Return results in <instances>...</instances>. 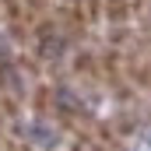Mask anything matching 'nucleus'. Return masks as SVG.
I'll use <instances>...</instances> for the list:
<instances>
[{
	"label": "nucleus",
	"instance_id": "obj_1",
	"mask_svg": "<svg viewBox=\"0 0 151 151\" xmlns=\"http://www.w3.org/2000/svg\"><path fill=\"white\" fill-rule=\"evenodd\" d=\"M32 53L42 60V67H56L67 53V35L60 32L53 14H42L32 21Z\"/></svg>",
	"mask_w": 151,
	"mask_h": 151
},
{
	"label": "nucleus",
	"instance_id": "obj_2",
	"mask_svg": "<svg viewBox=\"0 0 151 151\" xmlns=\"http://www.w3.org/2000/svg\"><path fill=\"white\" fill-rule=\"evenodd\" d=\"M56 25H60V32L67 35V42H77V39H84L88 32V18H84V7H81V0H70V4H63V7H56Z\"/></svg>",
	"mask_w": 151,
	"mask_h": 151
},
{
	"label": "nucleus",
	"instance_id": "obj_3",
	"mask_svg": "<svg viewBox=\"0 0 151 151\" xmlns=\"http://www.w3.org/2000/svg\"><path fill=\"white\" fill-rule=\"evenodd\" d=\"M53 102H56V84L39 77L35 84H32V91H28V106H32V113H35L39 119H53Z\"/></svg>",
	"mask_w": 151,
	"mask_h": 151
},
{
	"label": "nucleus",
	"instance_id": "obj_4",
	"mask_svg": "<svg viewBox=\"0 0 151 151\" xmlns=\"http://www.w3.org/2000/svg\"><path fill=\"white\" fill-rule=\"evenodd\" d=\"M74 74L77 77H99V56L88 53V49H81L74 56Z\"/></svg>",
	"mask_w": 151,
	"mask_h": 151
},
{
	"label": "nucleus",
	"instance_id": "obj_5",
	"mask_svg": "<svg viewBox=\"0 0 151 151\" xmlns=\"http://www.w3.org/2000/svg\"><path fill=\"white\" fill-rule=\"evenodd\" d=\"M14 63H18V70L28 77H42V60H39L35 53H18L14 56Z\"/></svg>",
	"mask_w": 151,
	"mask_h": 151
},
{
	"label": "nucleus",
	"instance_id": "obj_6",
	"mask_svg": "<svg viewBox=\"0 0 151 151\" xmlns=\"http://www.w3.org/2000/svg\"><path fill=\"white\" fill-rule=\"evenodd\" d=\"M102 14H109L113 21H123L130 14V4L127 0H102Z\"/></svg>",
	"mask_w": 151,
	"mask_h": 151
},
{
	"label": "nucleus",
	"instance_id": "obj_7",
	"mask_svg": "<svg viewBox=\"0 0 151 151\" xmlns=\"http://www.w3.org/2000/svg\"><path fill=\"white\" fill-rule=\"evenodd\" d=\"M0 11H4L7 21H21V18H28V11H25L21 0H0Z\"/></svg>",
	"mask_w": 151,
	"mask_h": 151
},
{
	"label": "nucleus",
	"instance_id": "obj_8",
	"mask_svg": "<svg viewBox=\"0 0 151 151\" xmlns=\"http://www.w3.org/2000/svg\"><path fill=\"white\" fill-rule=\"evenodd\" d=\"M4 60H11V42H7V35H0V63Z\"/></svg>",
	"mask_w": 151,
	"mask_h": 151
}]
</instances>
